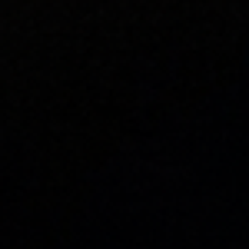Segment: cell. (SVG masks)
Returning <instances> with one entry per match:
<instances>
[]
</instances>
